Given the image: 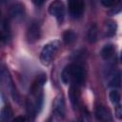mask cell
Segmentation results:
<instances>
[{
	"instance_id": "obj_11",
	"label": "cell",
	"mask_w": 122,
	"mask_h": 122,
	"mask_svg": "<svg viewBox=\"0 0 122 122\" xmlns=\"http://www.w3.org/2000/svg\"><path fill=\"white\" fill-rule=\"evenodd\" d=\"M1 37H2V41L4 43L8 42L10 39V24L8 22L7 19H4L3 23H2V27H1Z\"/></svg>"
},
{
	"instance_id": "obj_20",
	"label": "cell",
	"mask_w": 122,
	"mask_h": 122,
	"mask_svg": "<svg viewBox=\"0 0 122 122\" xmlns=\"http://www.w3.org/2000/svg\"><path fill=\"white\" fill-rule=\"evenodd\" d=\"M112 7L113 8L109 11V14L113 15V14H116V13L120 12L122 10V0H118L117 2H115Z\"/></svg>"
},
{
	"instance_id": "obj_24",
	"label": "cell",
	"mask_w": 122,
	"mask_h": 122,
	"mask_svg": "<svg viewBox=\"0 0 122 122\" xmlns=\"http://www.w3.org/2000/svg\"><path fill=\"white\" fill-rule=\"evenodd\" d=\"M17 120L25 121V120H27V118H25V117H23V116H19V117H16V118H14V121H17Z\"/></svg>"
},
{
	"instance_id": "obj_8",
	"label": "cell",
	"mask_w": 122,
	"mask_h": 122,
	"mask_svg": "<svg viewBox=\"0 0 122 122\" xmlns=\"http://www.w3.org/2000/svg\"><path fill=\"white\" fill-rule=\"evenodd\" d=\"M39 37H40V28L36 23H32L27 30L26 38L29 43H34L39 39Z\"/></svg>"
},
{
	"instance_id": "obj_23",
	"label": "cell",
	"mask_w": 122,
	"mask_h": 122,
	"mask_svg": "<svg viewBox=\"0 0 122 122\" xmlns=\"http://www.w3.org/2000/svg\"><path fill=\"white\" fill-rule=\"evenodd\" d=\"M45 1H46V0H33L34 4H35L36 6H41Z\"/></svg>"
},
{
	"instance_id": "obj_6",
	"label": "cell",
	"mask_w": 122,
	"mask_h": 122,
	"mask_svg": "<svg viewBox=\"0 0 122 122\" xmlns=\"http://www.w3.org/2000/svg\"><path fill=\"white\" fill-rule=\"evenodd\" d=\"M10 16L12 20L20 22L25 16V7L21 3L13 4L10 9Z\"/></svg>"
},
{
	"instance_id": "obj_18",
	"label": "cell",
	"mask_w": 122,
	"mask_h": 122,
	"mask_svg": "<svg viewBox=\"0 0 122 122\" xmlns=\"http://www.w3.org/2000/svg\"><path fill=\"white\" fill-rule=\"evenodd\" d=\"M109 98H110V101L112 102V104L113 105H117L119 104L120 100H121V96H120V93L116 91V90H112L109 93Z\"/></svg>"
},
{
	"instance_id": "obj_1",
	"label": "cell",
	"mask_w": 122,
	"mask_h": 122,
	"mask_svg": "<svg viewBox=\"0 0 122 122\" xmlns=\"http://www.w3.org/2000/svg\"><path fill=\"white\" fill-rule=\"evenodd\" d=\"M60 47V42L57 41V40H54V41H51L48 44H46L42 51H41V53H40V61L43 65L47 66L51 63V61L52 60L53 56L55 55L56 51H58Z\"/></svg>"
},
{
	"instance_id": "obj_22",
	"label": "cell",
	"mask_w": 122,
	"mask_h": 122,
	"mask_svg": "<svg viewBox=\"0 0 122 122\" xmlns=\"http://www.w3.org/2000/svg\"><path fill=\"white\" fill-rule=\"evenodd\" d=\"M100 2L104 7H112L116 0H100Z\"/></svg>"
},
{
	"instance_id": "obj_12",
	"label": "cell",
	"mask_w": 122,
	"mask_h": 122,
	"mask_svg": "<svg viewBox=\"0 0 122 122\" xmlns=\"http://www.w3.org/2000/svg\"><path fill=\"white\" fill-rule=\"evenodd\" d=\"M113 52H114V47H113V45L112 44H107V45H105L102 48L100 54H101V57L103 59L107 60V59H109V58H111L112 56Z\"/></svg>"
},
{
	"instance_id": "obj_2",
	"label": "cell",
	"mask_w": 122,
	"mask_h": 122,
	"mask_svg": "<svg viewBox=\"0 0 122 122\" xmlns=\"http://www.w3.org/2000/svg\"><path fill=\"white\" fill-rule=\"evenodd\" d=\"M85 77V71L81 65L71 64V81L72 85L80 87Z\"/></svg>"
},
{
	"instance_id": "obj_4",
	"label": "cell",
	"mask_w": 122,
	"mask_h": 122,
	"mask_svg": "<svg viewBox=\"0 0 122 122\" xmlns=\"http://www.w3.org/2000/svg\"><path fill=\"white\" fill-rule=\"evenodd\" d=\"M69 10L72 18H79L84 11L83 0H69Z\"/></svg>"
},
{
	"instance_id": "obj_3",
	"label": "cell",
	"mask_w": 122,
	"mask_h": 122,
	"mask_svg": "<svg viewBox=\"0 0 122 122\" xmlns=\"http://www.w3.org/2000/svg\"><path fill=\"white\" fill-rule=\"evenodd\" d=\"M49 12L56 18L59 23L63 22L65 16V6L61 0H54L49 7Z\"/></svg>"
},
{
	"instance_id": "obj_14",
	"label": "cell",
	"mask_w": 122,
	"mask_h": 122,
	"mask_svg": "<svg viewBox=\"0 0 122 122\" xmlns=\"http://www.w3.org/2000/svg\"><path fill=\"white\" fill-rule=\"evenodd\" d=\"M76 40V33L71 30H67L63 33V41L66 45L72 44Z\"/></svg>"
},
{
	"instance_id": "obj_9",
	"label": "cell",
	"mask_w": 122,
	"mask_h": 122,
	"mask_svg": "<svg viewBox=\"0 0 122 122\" xmlns=\"http://www.w3.org/2000/svg\"><path fill=\"white\" fill-rule=\"evenodd\" d=\"M95 117L97 120H100V121H112V120L110 110L101 105L98 106L95 110Z\"/></svg>"
},
{
	"instance_id": "obj_10",
	"label": "cell",
	"mask_w": 122,
	"mask_h": 122,
	"mask_svg": "<svg viewBox=\"0 0 122 122\" xmlns=\"http://www.w3.org/2000/svg\"><path fill=\"white\" fill-rule=\"evenodd\" d=\"M78 91H79V87L72 84L69 90V98L74 110L78 107Z\"/></svg>"
},
{
	"instance_id": "obj_21",
	"label": "cell",
	"mask_w": 122,
	"mask_h": 122,
	"mask_svg": "<svg viewBox=\"0 0 122 122\" xmlns=\"http://www.w3.org/2000/svg\"><path fill=\"white\" fill-rule=\"evenodd\" d=\"M115 106V117L118 120H122V105L117 104Z\"/></svg>"
},
{
	"instance_id": "obj_17",
	"label": "cell",
	"mask_w": 122,
	"mask_h": 122,
	"mask_svg": "<svg viewBox=\"0 0 122 122\" xmlns=\"http://www.w3.org/2000/svg\"><path fill=\"white\" fill-rule=\"evenodd\" d=\"M61 80L65 85L69 84V82L71 81V64L66 66L65 69L63 70L61 73Z\"/></svg>"
},
{
	"instance_id": "obj_7",
	"label": "cell",
	"mask_w": 122,
	"mask_h": 122,
	"mask_svg": "<svg viewBox=\"0 0 122 122\" xmlns=\"http://www.w3.org/2000/svg\"><path fill=\"white\" fill-rule=\"evenodd\" d=\"M53 114L59 118L64 117L65 114V100L63 94H58L53 102Z\"/></svg>"
},
{
	"instance_id": "obj_25",
	"label": "cell",
	"mask_w": 122,
	"mask_h": 122,
	"mask_svg": "<svg viewBox=\"0 0 122 122\" xmlns=\"http://www.w3.org/2000/svg\"><path fill=\"white\" fill-rule=\"evenodd\" d=\"M120 60H121V62H122V51H121V55H120Z\"/></svg>"
},
{
	"instance_id": "obj_5",
	"label": "cell",
	"mask_w": 122,
	"mask_h": 122,
	"mask_svg": "<svg viewBox=\"0 0 122 122\" xmlns=\"http://www.w3.org/2000/svg\"><path fill=\"white\" fill-rule=\"evenodd\" d=\"M2 75H3V77H4L5 81H6L7 88L9 89L10 93L12 99L14 101H16V102H19V94H18V92L16 91V88H15V86L13 84V81H12L10 75V72L6 69H3L2 70Z\"/></svg>"
},
{
	"instance_id": "obj_19",
	"label": "cell",
	"mask_w": 122,
	"mask_h": 122,
	"mask_svg": "<svg viewBox=\"0 0 122 122\" xmlns=\"http://www.w3.org/2000/svg\"><path fill=\"white\" fill-rule=\"evenodd\" d=\"M11 115H12V112H11L10 108L8 107V106H6L1 111L0 119H1V121H7V120H10V119Z\"/></svg>"
},
{
	"instance_id": "obj_13",
	"label": "cell",
	"mask_w": 122,
	"mask_h": 122,
	"mask_svg": "<svg viewBox=\"0 0 122 122\" xmlns=\"http://www.w3.org/2000/svg\"><path fill=\"white\" fill-rule=\"evenodd\" d=\"M88 40L90 43H95L97 41V37H98V29L97 26L95 24L92 25L88 30V34H87Z\"/></svg>"
},
{
	"instance_id": "obj_15",
	"label": "cell",
	"mask_w": 122,
	"mask_h": 122,
	"mask_svg": "<svg viewBox=\"0 0 122 122\" xmlns=\"http://www.w3.org/2000/svg\"><path fill=\"white\" fill-rule=\"evenodd\" d=\"M121 84V73L119 71L114 72L109 80V86L112 88H118Z\"/></svg>"
},
{
	"instance_id": "obj_16",
	"label": "cell",
	"mask_w": 122,
	"mask_h": 122,
	"mask_svg": "<svg viewBox=\"0 0 122 122\" xmlns=\"http://www.w3.org/2000/svg\"><path fill=\"white\" fill-rule=\"evenodd\" d=\"M117 25L114 21H108L106 23V35L109 37L113 36L116 33Z\"/></svg>"
}]
</instances>
